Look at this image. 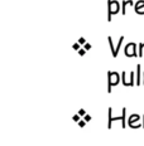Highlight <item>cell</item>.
Listing matches in <instances>:
<instances>
[{"mask_svg":"<svg viewBox=\"0 0 144 146\" xmlns=\"http://www.w3.org/2000/svg\"><path fill=\"white\" fill-rule=\"evenodd\" d=\"M120 4L118 0H108V20L111 22V17L114 14H118Z\"/></svg>","mask_w":144,"mask_h":146,"instance_id":"7a4b0ae2","label":"cell"},{"mask_svg":"<svg viewBox=\"0 0 144 146\" xmlns=\"http://www.w3.org/2000/svg\"><path fill=\"white\" fill-rule=\"evenodd\" d=\"M128 5H133V0H123L121 1V14H127V7Z\"/></svg>","mask_w":144,"mask_h":146,"instance_id":"ba28073f","label":"cell"},{"mask_svg":"<svg viewBox=\"0 0 144 146\" xmlns=\"http://www.w3.org/2000/svg\"><path fill=\"white\" fill-rule=\"evenodd\" d=\"M142 118H143V129H144V115L142 116Z\"/></svg>","mask_w":144,"mask_h":146,"instance_id":"7402d4cb","label":"cell"},{"mask_svg":"<svg viewBox=\"0 0 144 146\" xmlns=\"http://www.w3.org/2000/svg\"><path fill=\"white\" fill-rule=\"evenodd\" d=\"M143 84H144V72H143Z\"/></svg>","mask_w":144,"mask_h":146,"instance_id":"603a6c76","label":"cell"},{"mask_svg":"<svg viewBox=\"0 0 144 146\" xmlns=\"http://www.w3.org/2000/svg\"><path fill=\"white\" fill-rule=\"evenodd\" d=\"M135 74H137V82H135V84H137V86H140V84H142V66H140V64L137 66Z\"/></svg>","mask_w":144,"mask_h":146,"instance_id":"52a82bcc","label":"cell"},{"mask_svg":"<svg viewBox=\"0 0 144 146\" xmlns=\"http://www.w3.org/2000/svg\"><path fill=\"white\" fill-rule=\"evenodd\" d=\"M123 40H124V36H120L119 38V42H118V45L115 47V58L118 57V53H119V49H120V47H121V43H123Z\"/></svg>","mask_w":144,"mask_h":146,"instance_id":"8fae6325","label":"cell"},{"mask_svg":"<svg viewBox=\"0 0 144 146\" xmlns=\"http://www.w3.org/2000/svg\"><path fill=\"white\" fill-rule=\"evenodd\" d=\"M120 81V76L118 72H111L108 71V92L111 93V87L116 86Z\"/></svg>","mask_w":144,"mask_h":146,"instance_id":"6da1fadb","label":"cell"},{"mask_svg":"<svg viewBox=\"0 0 144 146\" xmlns=\"http://www.w3.org/2000/svg\"><path fill=\"white\" fill-rule=\"evenodd\" d=\"M90 120H91V116H88V115H86V116H85V121H86V122H88Z\"/></svg>","mask_w":144,"mask_h":146,"instance_id":"ffe728a7","label":"cell"},{"mask_svg":"<svg viewBox=\"0 0 144 146\" xmlns=\"http://www.w3.org/2000/svg\"><path fill=\"white\" fill-rule=\"evenodd\" d=\"M140 120V115H137V113H131L129 118H128V125H129V127L131 126V125H134L135 122H138V121Z\"/></svg>","mask_w":144,"mask_h":146,"instance_id":"8992f818","label":"cell"},{"mask_svg":"<svg viewBox=\"0 0 144 146\" xmlns=\"http://www.w3.org/2000/svg\"><path fill=\"white\" fill-rule=\"evenodd\" d=\"M121 82H123V84L127 87L134 86V84H135V81L131 80L130 73H128V72H121Z\"/></svg>","mask_w":144,"mask_h":146,"instance_id":"277c9868","label":"cell"},{"mask_svg":"<svg viewBox=\"0 0 144 146\" xmlns=\"http://www.w3.org/2000/svg\"><path fill=\"white\" fill-rule=\"evenodd\" d=\"M77 115H80V116H86V111H85L84 108H81V110H78Z\"/></svg>","mask_w":144,"mask_h":146,"instance_id":"5bb4252c","label":"cell"},{"mask_svg":"<svg viewBox=\"0 0 144 146\" xmlns=\"http://www.w3.org/2000/svg\"><path fill=\"white\" fill-rule=\"evenodd\" d=\"M80 45H81V44H78V43L73 44V49H76V50H80Z\"/></svg>","mask_w":144,"mask_h":146,"instance_id":"ac0fdd59","label":"cell"},{"mask_svg":"<svg viewBox=\"0 0 144 146\" xmlns=\"http://www.w3.org/2000/svg\"><path fill=\"white\" fill-rule=\"evenodd\" d=\"M123 121V116H113V108L109 107L108 110V129H111V125L114 121Z\"/></svg>","mask_w":144,"mask_h":146,"instance_id":"5b68a950","label":"cell"},{"mask_svg":"<svg viewBox=\"0 0 144 146\" xmlns=\"http://www.w3.org/2000/svg\"><path fill=\"white\" fill-rule=\"evenodd\" d=\"M78 54H80V56H85V54H86V49H85V48H84V49H80Z\"/></svg>","mask_w":144,"mask_h":146,"instance_id":"e0dca14e","label":"cell"},{"mask_svg":"<svg viewBox=\"0 0 144 146\" xmlns=\"http://www.w3.org/2000/svg\"><path fill=\"white\" fill-rule=\"evenodd\" d=\"M85 125H86V121L85 120H80L78 121V126L80 127H85Z\"/></svg>","mask_w":144,"mask_h":146,"instance_id":"9a60e30c","label":"cell"},{"mask_svg":"<svg viewBox=\"0 0 144 146\" xmlns=\"http://www.w3.org/2000/svg\"><path fill=\"white\" fill-rule=\"evenodd\" d=\"M80 117H81L80 115H75V116H73V121H77V122H78V121H80Z\"/></svg>","mask_w":144,"mask_h":146,"instance_id":"d6986e66","label":"cell"},{"mask_svg":"<svg viewBox=\"0 0 144 146\" xmlns=\"http://www.w3.org/2000/svg\"><path fill=\"white\" fill-rule=\"evenodd\" d=\"M85 42H86V39H85V38H80L78 40H77V43L82 45V44H85Z\"/></svg>","mask_w":144,"mask_h":146,"instance_id":"2e32d148","label":"cell"},{"mask_svg":"<svg viewBox=\"0 0 144 146\" xmlns=\"http://www.w3.org/2000/svg\"><path fill=\"white\" fill-rule=\"evenodd\" d=\"M121 116H123V121H121V127L124 129L125 126H127V123H128V121H127V108H123L121 110Z\"/></svg>","mask_w":144,"mask_h":146,"instance_id":"9c48e42d","label":"cell"},{"mask_svg":"<svg viewBox=\"0 0 144 146\" xmlns=\"http://www.w3.org/2000/svg\"><path fill=\"white\" fill-rule=\"evenodd\" d=\"M108 42H109V45H110V49H111L113 57H114L115 56V47H114V43H113V38H111V36H108Z\"/></svg>","mask_w":144,"mask_h":146,"instance_id":"7c38bea8","label":"cell"},{"mask_svg":"<svg viewBox=\"0 0 144 146\" xmlns=\"http://www.w3.org/2000/svg\"><path fill=\"white\" fill-rule=\"evenodd\" d=\"M85 49H86V50H87V49H91V44H88V43L85 44Z\"/></svg>","mask_w":144,"mask_h":146,"instance_id":"44dd1931","label":"cell"},{"mask_svg":"<svg viewBox=\"0 0 144 146\" xmlns=\"http://www.w3.org/2000/svg\"><path fill=\"white\" fill-rule=\"evenodd\" d=\"M144 8V0H138L137 4L134 5V10H135V13H138V11H140V9Z\"/></svg>","mask_w":144,"mask_h":146,"instance_id":"30bf717a","label":"cell"},{"mask_svg":"<svg viewBox=\"0 0 144 146\" xmlns=\"http://www.w3.org/2000/svg\"><path fill=\"white\" fill-rule=\"evenodd\" d=\"M143 49H144V43H139V52H138V57H140V58L143 57Z\"/></svg>","mask_w":144,"mask_h":146,"instance_id":"4fadbf2b","label":"cell"},{"mask_svg":"<svg viewBox=\"0 0 144 146\" xmlns=\"http://www.w3.org/2000/svg\"><path fill=\"white\" fill-rule=\"evenodd\" d=\"M124 53L127 57H138V52H137V44L135 43H130L127 44V47H125L124 49Z\"/></svg>","mask_w":144,"mask_h":146,"instance_id":"3957f363","label":"cell"}]
</instances>
